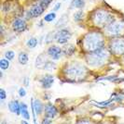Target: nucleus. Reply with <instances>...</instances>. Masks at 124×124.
<instances>
[{
  "instance_id": "obj_1",
  "label": "nucleus",
  "mask_w": 124,
  "mask_h": 124,
  "mask_svg": "<svg viewBox=\"0 0 124 124\" xmlns=\"http://www.w3.org/2000/svg\"><path fill=\"white\" fill-rule=\"evenodd\" d=\"M103 45H104V41H103V35L98 31L89 32L83 38V46L90 53L102 49L103 47Z\"/></svg>"
},
{
  "instance_id": "obj_2",
  "label": "nucleus",
  "mask_w": 124,
  "mask_h": 124,
  "mask_svg": "<svg viewBox=\"0 0 124 124\" xmlns=\"http://www.w3.org/2000/svg\"><path fill=\"white\" fill-rule=\"evenodd\" d=\"M109 53L106 49H100L97 51L91 52L87 56V61L91 66L93 67H99L105 63L108 59Z\"/></svg>"
},
{
  "instance_id": "obj_3",
  "label": "nucleus",
  "mask_w": 124,
  "mask_h": 124,
  "mask_svg": "<svg viewBox=\"0 0 124 124\" xmlns=\"http://www.w3.org/2000/svg\"><path fill=\"white\" fill-rule=\"evenodd\" d=\"M86 72H87L86 68L79 63H72L68 65L64 71L66 78L73 79L75 81L84 78L86 76Z\"/></svg>"
},
{
  "instance_id": "obj_4",
  "label": "nucleus",
  "mask_w": 124,
  "mask_h": 124,
  "mask_svg": "<svg viewBox=\"0 0 124 124\" xmlns=\"http://www.w3.org/2000/svg\"><path fill=\"white\" fill-rule=\"evenodd\" d=\"M93 21L97 26L107 27L111 22H113V18L108 12L101 10L95 13V15L93 16Z\"/></svg>"
},
{
  "instance_id": "obj_5",
  "label": "nucleus",
  "mask_w": 124,
  "mask_h": 124,
  "mask_svg": "<svg viewBox=\"0 0 124 124\" xmlns=\"http://www.w3.org/2000/svg\"><path fill=\"white\" fill-rule=\"evenodd\" d=\"M105 31L109 35L118 36L124 31V23L120 21H113L107 27H105Z\"/></svg>"
},
{
  "instance_id": "obj_6",
  "label": "nucleus",
  "mask_w": 124,
  "mask_h": 124,
  "mask_svg": "<svg viewBox=\"0 0 124 124\" xmlns=\"http://www.w3.org/2000/svg\"><path fill=\"white\" fill-rule=\"evenodd\" d=\"M71 32L67 29H61L58 31L54 35V39L59 44H65L67 43L71 38Z\"/></svg>"
},
{
  "instance_id": "obj_7",
  "label": "nucleus",
  "mask_w": 124,
  "mask_h": 124,
  "mask_svg": "<svg viewBox=\"0 0 124 124\" xmlns=\"http://www.w3.org/2000/svg\"><path fill=\"white\" fill-rule=\"evenodd\" d=\"M111 51L116 55H121L124 53V41L123 40H114L111 43Z\"/></svg>"
},
{
  "instance_id": "obj_8",
  "label": "nucleus",
  "mask_w": 124,
  "mask_h": 124,
  "mask_svg": "<svg viewBox=\"0 0 124 124\" xmlns=\"http://www.w3.org/2000/svg\"><path fill=\"white\" fill-rule=\"evenodd\" d=\"M11 26H12V29H13L14 31H16V32H21V31H25L27 24H26V21L23 19L17 18V19H15L14 21H12Z\"/></svg>"
},
{
  "instance_id": "obj_9",
  "label": "nucleus",
  "mask_w": 124,
  "mask_h": 124,
  "mask_svg": "<svg viewBox=\"0 0 124 124\" xmlns=\"http://www.w3.org/2000/svg\"><path fill=\"white\" fill-rule=\"evenodd\" d=\"M62 50L60 47L56 46H52L49 47L48 49V56L52 58V60H58L60 59V57H62Z\"/></svg>"
},
{
  "instance_id": "obj_10",
  "label": "nucleus",
  "mask_w": 124,
  "mask_h": 124,
  "mask_svg": "<svg viewBox=\"0 0 124 124\" xmlns=\"http://www.w3.org/2000/svg\"><path fill=\"white\" fill-rule=\"evenodd\" d=\"M44 7L40 4H36V5L32 6L30 8V9L27 12V15L29 16L30 18H36V17H39L42 13L44 12Z\"/></svg>"
},
{
  "instance_id": "obj_11",
  "label": "nucleus",
  "mask_w": 124,
  "mask_h": 124,
  "mask_svg": "<svg viewBox=\"0 0 124 124\" xmlns=\"http://www.w3.org/2000/svg\"><path fill=\"white\" fill-rule=\"evenodd\" d=\"M44 112H45V116L47 119H53L54 117H56L57 113V108L52 105V103L47 104L44 108Z\"/></svg>"
},
{
  "instance_id": "obj_12",
  "label": "nucleus",
  "mask_w": 124,
  "mask_h": 124,
  "mask_svg": "<svg viewBox=\"0 0 124 124\" xmlns=\"http://www.w3.org/2000/svg\"><path fill=\"white\" fill-rule=\"evenodd\" d=\"M39 83H40V84H41V86L43 88L49 89V88L52 87L53 83H54V78H53L52 75L47 74V75H44V76L39 80Z\"/></svg>"
},
{
  "instance_id": "obj_13",
  "label": "nucleus",
  "mask_w": 124,
  "mask_h": 124,
  "mask_svg": "<svg viewBox=\"0 0 124 124\" xmlns=\"http://www.w3.org/2000/svg\"><path fill=\"white\" fill-rule=\"evenodd\" d=\"M9 109L10 110V112L16 115H21V103H19V101L17 100H12L9 103Z\"/></svg>"
},
{
  "instance_id": "obj_14",
  "label": "nucleus",
  "mask_w": 124,
  "mask_h": 124,
  "mask_svg": "<svg viewBox=\"0 0 124 124\" xmlns=\"http://www.w3.org/2000/svg\"><path fill=\"white\" fill-rule=\"evenodd\" d=\"M31 105H32L31 106L32 108L35 110L36 114H37V115H40L44 111V108L45 107H43L42 103L38 99H32Z\"/></svg>"
},
{
  "instance_id": "obj_15",
  "label": "nucleus",
  "mask_w": 124,
  "mask_h": 124,
  "mask_svg": "<svg viewBox=\"0 0 124 124\" xmlns=\"http://www.w3.org/2000/svg\"><path fill=\"white\" fill-rule=\"evenodd\" d=\"M21 116L24 118L25 119H30V113H29V111H28V107H27V105L25 103H21Z\"/></svg>"
},
{
  "instance_id": "obj_16",
  "label": "nucleus",
  "mask_w": 124,
  "mask_h": 124,
  "mask_svg": "<svg viewBox=\"0 0 124 124\" xmlns=\"http://www.w3.org/2000/svg\"><path fill=\"white\" fill-rule=\"evenodd\" d=\"M28 59H29V57H28L27 53H25V52H21V53L19 54V56H18V60H19L20 64H21V65L27 64Z\"/></svg>"
},
{
  "instance_id": "obj_17",
  "label": "nucleus",
  "mask_w": 124,
  "mask_h": 124,
  "mask_svg": "<svg viewBox=\"0 0 124 124\" xmlns=\"http://www.w3.org/2000/svg\"><path fill=\"white\" fill-rule=\"evenodd\" d=\"M10 62L9 59H7V58H2V59L0 60V68H1V70H8V69L10 68Z\"/></svg>"
},
{
  "instance_id": "obj_18",
  "label": "nucleus",
  "mask_w": 124,
  "mask_h": 124,
  "mask_svg": "<svg viewBox=\"0 0 124 124\" xmlns=\"http://www.w3.org/2000/svg\"><path fill=\"white\" fill-rule=\"evenodd\" d=\"M26 45H27V46L29 47V48H34V47H36V46L37 45V39L35 38V37H32V38H30V39L27 41Z\"/></svg>"
},
{
  "instance_id": "obj_19",
  "label": "nucleus",
  "mask_w": 124,
  "mask_h": 124,
  "mask_svg": "<svg viewBox=\"0 0 124 124\" xmlns=\"http://www.w3.org/2000/svg\"><path fill=\"white\" fill-rule=\"evenodd\" d=\"M84 5H85L84 0H73L72 1V6L77 8H81L82 7H84Z\"/></svg>"
},
{
  "instance_id": "obj_20",
  "label": "nucleus",
  "mask_w": 124,
  "mask_h": 124,
  "mask_svg": "<svg viewBox=\"0 0 124 124\" xmlns=\"http://www.w3.org/2000/svg\"><path fill=\"white\" fill-rule=\"evenodd\" d=\"M55 18H56V15H55V13L53 12V13H50V14H48V15L45 16L44 20H45V21L51 22V21H54V20H55Z\"/></svg>"
},
{
  "instance_id": "obj_21",
  "label": "nucleus",
  "mask_w": 124,
  "mask_h": 124,
  "mask_svg": "<svg viewBox=\"0 0 124 124\" xmlns=\"http://www.w3.org/2000/svg\"><path fill=\"white\" fill-rule=\"evenodd\" d=\"M70 50L71 51H75V49H74V47L72 46H64V48H63V50H62V53H64L66 56H71L73 53L72 52H70Z\"/></svg>"
},
{
  "instance_id": "obj_22",
  "label": "nucleus",
  "mask_w": 124,
  "mask_h": 124,
  "mask_svg": "<svg viewBox=\"0 0 124 124\" xmlns=\"http://www.w3.org/2000/svg\"><path fill=\"white\" fill-rule=\"evenodd\" d=\"M82 16H83L82 11H78V12H76L75 15H74V20L76 21H81V20H82Z\"/></svg>"
},
{
  "instance_id": "obj_23",
  "label": "nucleus",
  "mask_w": 124,
  "mask_h": 124,
  "mask_svg": "<svg viewBox=\"0 0 124 124\" xmlns=\"http://www.w3.org/2000/svg\"><path fill=\"white\" fill-rule=\"evenodd\" d=\"M14 55H15V53L13 51H7L5 53V57L7 59H9V60H11V59H13L14 58Z\"/></svg>"
},
{
  "instance_id": "obj_24",
  "label": "nucleus",
  "mask_w": 124,
  "mask_h": 124,
  "mask_svg": "<svg viewBox=\"0 0 124 124\" xmlns=\"http://www.w3.org/2000/svg\"><path fill=\"white\" fill-rule=\"evenodd\" d=\"M7 98V93L4 89H0V100H1V103H3Z\"/></svg>"
},
{
  "instance_id": "obj_25",
  "label": "nucleus",
  "mask_w": 124,
  "mask_h": 124,
  "mask_svg": "<svg viewBox=\"0 0 124 124\" xmlns=\"http://www.w3.org/2000/svg\"><path fill=\"white\" fill-rule=\"evenodd\" d=\"M40 1V5H42L44 8H47L48 6L52 3V0H39Z\"/></svg>"
},
{
  "instance_id": "obj_26",
  "label": "nucleus",
  "mask_w": 124,
  "mask_h": 124,
  "mask_svg": "<svg viewBox=\"0 0 124 124\" xmlns=\"http://www.w3.org/2000/svg\"><path fill=\"white\" fill-rule=\"evenodd\" d=\"M19 95H20L21 97H24V96L26 95V91L24 88L21 87L19 89Z\"/></svg>"
},
{
  "instance_id": "obj_27",
  "label": "nucleus",
  "mask_w": 124,
  "mask_h": 124,
  "mask_svg": "<svg viewBox=\"0 0 124 124\" xmlns=\"http://www.w3.org/2000/svg\"><path fill=\"white\" fill-rule=\"evenodd\" d=\"M41 124H52V121H51L49 119H44Z\"/></svg>"
},
{
  "instance_id": "obj_28",
  "label": "nucleus",
  "mask_w": 124,
  "mask_h": 124,
  "mask_svg": "<svg viewBox=\"0 0 124 124\" xmlns=\"http://www.w3.org/2000/svg\"><path fill=\"white\" fill-rule=\"evenodd\" d=\"M77 124H91L88 120H81V121H78Z\"/></svg>"
},
{
  "instance_id": "obj_29",
  "label": "nucleus",
  "mask_w": 124,
  "mask_h": 124,
  "mask_svg": "<svg viewBox=\"0 0 124 124\" xmlns=\"http://www.w3.org/2000/svg\"><path fill=\"white\" fill-rule=\"evenodd\" d=\"M60 7H61V3H58V4H57V5L55 6V7H54V9H53V10H54V11H57V10H58V8H59Z\"/></svg>"
},
{
  "instance_id": "obj_30",
  "label": "nucleus",
  "mask_w": 124,
  "mask_h": 124,
  "mask_svg": "<svg viewBox=\"0 0 124 124\" xmlns=\"http://www.w3.org/2000/svg\"><path fill=\"white\" fill-rule=\"evenodd\" d=\"M21 124H29V123H28L27 121H25V120H22V121H21Z\"/></svg>"
}]
</instances>
